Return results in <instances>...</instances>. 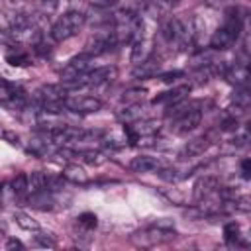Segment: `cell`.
<instances>
[{"label":"cell","instance_id":"6da1fadb","mask_svg":"<svg viewBox=\"0 0 251 251\" xmlns=\"http://www.w3.org/2000/svg\"><path fill=\"white\" fill-rule=\"evenodd\" d=\"M202 122V110H200V102H188L184 104L178 102L175 106L169 108V124H171V131L176 135H186L190 131H194Z\"/></svg>","mask_w":251,"mask_h":251},{"label":"cell","instance_id":"7a4b0ae2","mask_svg":"<svg viewBox=\"0 0 251 251\" xmlns=\"http://www.w3.org/2000/svg\"><path fill=\"white\" fill-rule=\"evenodd\" d=\"M159 35L161 39L173 49H186L190 43L196 41V35H194V22L192 24H186L182 22L180 18H167L161 27H159Z\"/></svg>","mask_w":251,"mask_h":251},{"label":"cell","instance_id":"3957f363","mask_svg":"<svg viewBox=\"0 0 251 251\" xmlns=\"http://www.w3.org/2000/svg\"><path fill=\"white\" fill-rule=\"evenodd\" d=\"M112 37L116 41V45L120 43H133L137 37L143 35V22L137 14L129 12V10H122L116 12L112 18Z\"/></svg>","mask_w":251,"mask_h":251},{"label":"cell","instance_id":"277c9868","mask_svg":"<svg viewBox=\"0 0 251 251\" xmlns=\"http://www.w3.org/2000/svg\"><path fill=\"white\" fill-rule=\"evenodd\" d=\"M241 27H243V20H241L239 12L235 8L227 10L226 16H224V20H222V24L218 25V29L210 37V47L212 49H218V51L229 49L237 41V37L241 33Z\"/></svg>","mask_w":251,"mask_h":251},{"label":"cell","instance_id":"5b68a950","mask_svg":"<svg viewBox=\"0 0 251 251\" xmlns=\"http://www.w3.org/2000/svg\"><path fill=\"white\" fill-rule=\"evenodd\" d=\"M86 24V16L78 10H71L67 14H63L51 27V37L55 41H67L71 37H75Z\"/></svg>","mask_w":251,"mask_h":251},{"label":"cell","instance_id":"8992f818","mask_svg":"<svg viewBox=\"0 0 251 251\" xmlns=\"http://www.w3.org/2000/svg\"><path fill=\"white\" fill-rule=\"evenodd\" d=\"M175 239V231L169 224H153L135 235H131V241L141 247H153V245H163Z\"/></svg>","mask_w":251,"mask_h":251},{"label":"cell","instance_id":"52a82bcc","mask_svg":"<svg viewBox=\"0 0 251 251\" xmlns=\"http://www.w3.org/2000/svg\"><path fill=\"white\" fill-rule=\"evenodd\" d=\"M90 71H92V55L80 53V55L73 57V59L59 71V76H61V82H73V80H78L80 76L88 75Z\"/></svg>","mask_w":251,"mask_h":251},{"label":"cell","instance_id":"ba28073f","mask_svg":"<svg viewBox=\"0 0 251 251\" xmlns=\"http://www.w3.org/2000/svg\"><path fill=\"white\" fill-rule=\"evenodd\" d=\"M102 100L96 96H78V94H69L63 100V108L73 114H96L102 110Z\"/></svg>","mask_w":251,"mask_h":251},{"label":"cell","instance_id":"9c48e42d","mask_svg":"<svg viewBox=\"0 0 251 251\" xmlns=\"http://www.w3.org/2000/svg\"><path fill=\"white\" fill-rule=\"evenodd\" d=\"M0 100L4 106L8 108H16V110H24L27 104V96L24 92V88H20L18 84L2 78V88H0Z\"/></svg>","mask_w":251,"mask_h":251},{"label":"cell","instance_id":"30bf717a","mask_svg":"<svg viewBox=\"0 0 251 251\" xmlns=\"http://www.w3.org/2000/svg\"><path fill=\"white\" fill-rule=\"evenodd\" d=\"M245 212H251V196L227 194L222 198L220 214H245Z\"/></svg>","mask_w":251,"mask_h":251},{"label":"cell","instance_id":"8fae6325","mask_svg":"<svg viewBox=\"0 0 251 251\" xmlns=\"http://www.w3.org/2000/svg\"><path fill=\"white\" fill-rule=\"evenodd\" d=\"M220 188H222V184H220V180L216 176L204 175L194 184V198H196V202H202L206 198H212V196L220 194Z\"/></svg>","mask_w":251,"mask_h":251},{"label":"cell","instance_id":"7c38bea8","mask_svg":"<svg viewBox=\"0 0 251 251\" xmlns=\"http://www.w3.org/2000/svg\"><path fill=\"white\" fill-rule=\"evenodd\" d=\"M188 92H190V86H188V84L173 86L171 90H165V92L157 94V96L153 98V104H163V106L171 108V106H175V104L182 102V100L186 98V94H188Z\"/></svg>","mask_w":251,"mask_h":251},{"label":"cell","instance_id":"4fadbf2b","mask_svg":"<svg viewBox=\"0 0 251 251\" xmlns=\"http://www.w3.org/2000/svg\"><path fill=\"white\" fill-rule=\"evenodd\" d=\"M212 145V137L210 135H200V137H194L190 139L182 151H180V159H194V157H200L204 155V151Z\"/></svg>","mask_w":251,"mask_h":251},{"label":"cell","instance_id":"5bb4252c","mask_svg":"<svg viewBox=\"0 0 251 251\" xmlns=\"http://www.w3.org/2000/svg\"><path fill=\"white\" fill-rule=\"evenodd\" d=\"M151 55H153V43H151L145 35L137 37V39L131 43V55H129V59H131L133 65H139V63H143V61H147Z\"/></svg>","mask_w":251,"mask_h":251},{"label":"cell","instance_id":"9a60e30c","mask_svg":"<svg viewBox=\"0 0 251 251\" xmlns=\"http://www.w3.org/2000/svg\"><path fill=\"white\" fill-rule=\"evenodd\" d=\"M4 57L12 67H27V65H31V55L24 47V43H14L10 49H6Z\"/></svg>","mask_w":251,"mask_h":251},{"label":"cell","instance_id":"2e32d148","mask_svg":"<svg viewBox=\"0 0 251 251\" xmlns=\"http://www.w3.org/2000/svg\"><path fill=\"white\" fill-rule=\"evenodd\" d=\"M159 71H161V59L151 55L147 61L135 65V69H133V76H135V78H153V76L159 75Z\"/></svg>","mask_w":251,"mask_h":251},{"label":"cell","instance_id":"e0dca14e","mask_svg":"<svg viewBox=\"0 0 251 251\" xmlns=\"http://www.w3.org/2000/svg\"><path fill=\"white\" fill-rule=\"evenodd\" d=\"M161 167H163L161 161L151 155H137L129 161V169L133 173H151V171H159Z\"/></svg>","mask_w":251,"mask_h":251},{"label":"cell","instance_id":"ac0fdd59","mask_svg":"<svg viewBox=\"0 0 251 251\" xmlns=\"http://www.w3.org/2000/svg\"><path fill=\"white\" fill-rule=\"evenodd\" d=\"M231 104L239 110H249L251 108V84H243V86H235L233 94H231Z\"/></svg>","mask_w":251,"mask_h":251},{"label":"cell","instance_id":"d6986e66","mask_svg":"<svg viewBox=\"0 0 251 251\" xmlns=\"http://www.w3.org/2000/svg\"><path fill=\"white\" fill-rule=\"evenodd\" d=\"M143 114H145V110H143L141 102L139 104H127L126 108H122L118 112V120L124 122V124H131V122L143 120Z\"/></svg>","mask_w":251,"mask_h":251},{"label":"cell","instance_id":"ffe728a7","mask_svg":"<svg viewBox=\"0 0 251 251\" xmlns=\"http://www.w3.org/2000/svg\"><path fill=\"white\" fill-rule=\"evenodd\" d=\"M231 145L235 149H251V120L245 122V126L241 129H235V133L231 137Z\"/></svg>","mask_w":251,"mask_h":251},{"label":"cell","instance_id":"44dd1931","mask_svg":"<svg viewBox=\"0 0 251 251\" xmlns=\"http://www.w3.org/2000/svg\"><path fill=\"white\" fill-rule=\"evenodd\" d=\"M61 175H63L65 180H69V182H73V184H86V182H88L86 173H84L78 165H67V167L61 171Z\"/></svg>","mask_w":251,"mask_h":251},{"label":"cell","instance_id":"7402d4cb","mask_svg":"<svg viewBox=\"0 0 251 251\" xmlns=\"http://www.w3.org/2000/svg\"><path fill=\"white\" fill-rule=\"evenodd\" d=\"M10 186H12V190L16 192L18 198L27 196V194H29V176H27L25 173H20V175H16V176L10 180Z\"/></svg>","mask_w":251,"mask_h":251},{"label":"cell","instance_id":"603a6c76","mask_svg":"<svg viewBox=\"0 0 251 251\" xmlns=\"http://www.w3.org/2000/svg\"><path fill=\"white\" fill-rule=\"evenodd\" d=\"M14 222H16L22 229H25V231H39V224H37L31 216H27V214H24V212H14Z\"/></svg>","mask_w":251,"mask_h":251},{"label":"cell","instance_id":"cb8c5ba5","mask_svg":"<svg viewBox=\"0 0 251 251\" xmlns=\"http://www.w3.org/2000/svg\"><path fill=\"white\" fill-rule=\"evenodd\" d=\"M224 239L227 243H239L241 241V227L237 222H227L224 226Z\"/></svg>","mask_w":251,"mask_h":251},{"label":"cell","instance_id":"d4e9b609","mask_svg":"<svg viewBox=\"0 0 251 251\" xmlns=\"http://www.w3.org/2000/svg\"><path fill=\"white\" fill-rule=\"evenodd\" d=\"M145 94H147V90H145V88H131V90L124 92L122 102H124L126 106H127V104H139V102L145 98Z\"/></svg>","mask_w":251,"mask_h":251},{"label":"cell","instance_id":"484cf974","mask_svg":"<svg viewBox=\"0 0 251 251\" xmlns=\"http://www.w3.org/2000/svg\"><path fill=\"white\" fill-rule=\"evenodd\" d=\"M76 222H78V226L84 227V229H94V227L98 226V218H96L92 212H84V214H80V216L76 218Z\"/></svg>","mask_w":251,"mask_h":251},{"label":"cell","instance_id":"4316f807","mask_svg":"<svg viewBox=\"0 0 251 251\" xmlns=\"http://www.w3.org/2000/svg\"><path fill=\"white\" fill-rule=\"evenodd\" d=\"M35 6H37V10H39L41 16H49V14L55 12L57 0H35Z\"/></svg>","mask_w":251,"mask_h":251},{"label":"cell","instance_id":"83f0119b","mask_svg":"<svg viewBox=\"0 0 251 251\" xmlns=\"http://www.w3.org/2000/svg\"><path fill=\"white\" fill-rule=\"evenodd\" d=\"M78 155H80L86 163H90V165H100V163H104V155L98 153V151H80Z\"/></svg>","mask_w":251,"mask_h":251},{"label":"cell","instance_id":"f1b7e54d","mask_svg":"<svg viewBox=\"0 0 251 251\" xmlns=\"http://www.w3.org/2000/svg\"><path fill=\"white\" fill-rule=\"evenodd\" d=\"M35 241H37V245H41V247H55V243H57L51 233H43V231H39V233L35 235Z\"/></svg>","mask_w":251,"mask_h":251},{"label":"cell","instance_id":"f546056e","mask_svg":"<svg viewBox=\"0 0 251 251\" xmlns=\"http://www.w3.org/2000/svg\"><path fill=\"white\" fill-rule=\"evenodd\" d=\"M239 175H241V178L251 180V157H247L239 163Z\"/></svg>","mask_w":251,"mask_h":251},{"label":"cell","instance_id":"4dcf8cb0","mask_svg":"<svg viewBox=\"0 0 251 251\" xmlns=\"http://www.w3.org/2000/svg\"><path fill=\"white\" fill-rule=\"evenodd\" d=\"M14 249H25V245L22 243V241H18V239H14V237H10L6 243H4V251H14Z\"/></svg>","mask_w":251,"mask_h":251},{"label":"cell","instance_id":"1f68e13d","mask_svg":"<svg viewBox=\"0 0 251 251\" xmlns=\"http://www.w3.org/2000/svg\"><path fill=\"white\" fill-rule=\"evenodd\" d=\"M92 2V6H96V8H110L112 4H116L118 0H90Z\"/></svg>","mask_w":251,"mask_h":251},{"label":"cell","instance_id":"d6a6232c","mask_svg":"<svg viewBox=\"0 0 251 251\" xmlns=\"http://www.w3.org/2000/svg\"><path fill=\"white\" fill-rule=\"evenodd\" d=\"M4 139H6L8 143H12V145H18V139H20V137L14 135L12 131H4Z\"/></svg>","mask_w":251,"mask_h":251},{"label":"cell","instance_id":"836d02e7","mask_svg":"<svg viewBox=\"0 0 251 251\" xmlns=\"http://www.w3.org/2000/svg\"><path fill=\"white\" fill-rule=\"evenodd\" d=\"M175 76H182V73H180V71H175V73H165V75H161V78L167 80V82H169V80H175Z\"/></svg>","mask_w":251,"mask_h":251},{"label":"cell","instance_id":"e575fe53","mask_svg":"<svg viewBox=\"0 0 251 251\" xmlns=\"http://www.w3.org/2000/svg\"><path fill=\"white\" fill-rule=\"evenodd\" d=\"M212 6H216V4H220V2H226V0H208Z\"/></svg>","mask_w":251,"mask_h":251},{"label":"cell","instance_id":"d590c367","mask_svg":"<svg viewBox=\"0 0 251 251\" xmlns=\"http://www.w3.org/2000/svg\"><path fill=\"white\" fill-rule=\"evenodd\" d=\"M249 33H251V16H249Z\"/></svg>","mask_w":251,"mask_h":251},{"label":"cell","instance_id":"8d00e7d4","mask_svg":"<svg viewBox=\"0 0 251 251\" xmlns=\"http://www.w3.org/2000/svg\"><path fill=\"white\" fill-rule=\"evenodd\" d=\"M249 84H251V69H249Z\"/></svg>","mask_w":251,"mask_h":251}]
</instances>
